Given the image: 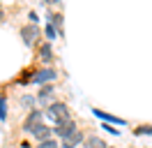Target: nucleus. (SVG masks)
<instances>
[{"label": "nucleus", "mask_w": 152, "mask_h": 148, "mask_svg": "<svg viewBox=\"0 0 152 148\" xmlns=\"http://www.w3.org/2000/svg\"><path fill=\"white\" fill-rule=\"evenodd\" d=\"M46 116L51 120H56V125L65 123V120H72V116H69V107H67L65 102H53V104H48Z\"/></svg>", "instance_id": "obj_1"}, {"label": "nucleus", "mask_w": 152, "mask_h": 148, "mask_svg": "<svg viewBox=\"0 0 152 148\" xmlns=\"http://www.w3.org/2000/svg\"><path fill=\"white\" fill-rule=\"evenodd\" d=\"M53 132H56L58 137H60L62 141H65L67 137H72L74 132H78V127H76V120L72 118V120H65V123H60V125H56V130H53Z\"/></svg>", "instance_id": "obj_2"}, {"label": "nucleus", "mask_w": 152, "mask_h": 148, "mask_svg": "<svg viewBox=\"0 0 152 148\" xmlns=\"http://www.w3.org/2000/svg\"><path fill=\"white\" fill-rule=\"evenodd\" d=\"M58 72L53 70V67H44V70H39V72H35V76H32V83H48V81H56Z\"/></svg>", "instance_id": "obj_3"}, {"label": "nucleus", "mask_w": 152, "mask_h": 148, "mask_svg": "<svg viewBox=\"0 0 152 148\" xmlns=\"http://www.w3.org/2000/svg\"><path fill=\"white\" fill-rule=\"evenodd\" d=\"M21 37H23V42L26 46H32V42L39 37V28L35 23H28V26H21Z\"/></svg>", "instance_id": "obj_4"}, {"label": "nucleus", "mask_w": 152, "mask_h": 148, "mask_svg": "<svg viewBox=\"0 0 152 148\" xmlns=\"http://www.w3.org/2000/svg\"><path fill=\"white\" fill-rule=\"evenodd\" d=\"M39 123H42V111H39V109H32V111H30V116L26 118V123H23V130H26V132H32Z\"/></svg>", "instance_id": "obj_5"}, {"label": "nucleus", "mask_w": 152, "mask_h": 148, "mask_svg": "<svg viewBox=\"0 0 152 148\" xmlns=\"http://www.w3.org/2000/svg\"><path fill=\"white\" fill-rule=\"evenodd\" d=\"M30 134H32V137L37 139V141H46V139H51V134H53V130L48 127V125H44V123H39V125H37L35 130H32Z\"/></svg>", "instance_id": "obj_6"}, {"label": "nucleus", "mask_w": 152, "mask_h": 148, "mask_svg": "<svg viewBox=\"0 0 152 148\" xmlns=\"http://www.w3.org/2000/svg\"><path fill=\"white\" fill-rule=\"evenodd\" d=\"M39 60H42L44 65H51V60H53V49H51L48 42L39 44Z\"/></svg>", "instance_id": "obj_7"}, {"label": "nucleus", "mask_w": 152, "mask_h": 148, "mask_svg": "<svg viewBox=\"0 0 152 148\" xmlns=\"http://www.w3.org/2000/svg\"><path fill=\"white\" fill-rule=\"evenodd\" d=\"M83 148H108L106 146V141L102 137H95V134H90V137L83 139Z\"/></svg>", "instance_id": "obj_8"}, {"label": "nucleus", "mask_w": 152, "mask_h": 148, "mask_svg": "<svg viewBox=\"0 0 152 148\" xmlns=\"http://www.w3.org/2000/svg\"><path fill=\"white\" fill-rule=\"evenodd\" d=\"M83 139H86L83 132H74L72 137H67L65 141H62V148H74V146H78V144H83Z\"/></svg>", "instance_id": "obj_9"}, {"label": "nucleus", "mask_w": 152, "mask_h": 148, "mask_svg": "<svg viewBox=\"0 0 152 148\" xmlns=\"http://www.w3.org/2000/svg\"><path fill=\"white\" fill-rule=\"evenodd\" d=\"M51 92H53V86H44V88H39L37 100H39V102H46L48 97H51Z\"/></svg>", "instance_id": "obj_10"}, {"label": "nucleus", "mask_w": 152, "mask_h": 148, "mask_svg": "<svg viewBox=\"0 0 152 148\" xmlns=\"http://www.w3.org/2000/svg\"><path fill=\"white\" fill-rule=\"evenodd\" d=\"M95 113L99 116V118H104V120H113V123H118V125H122L124 120H120V118H113V116H108V113H104V111H99V109H95Z\"/></svg>", "instance_id": "obj_11"}, {"label": "nucleus", "mask_w": 152, "mask_h": 148, "mask_svg": "<svg viewBox=\"0 0 152 148\" xmlns=\"http://www.w3.org/2000/svg\"><path fill=\"white\" fill-rule=\"evenodd\" d=\"M37 148H60V146H58L56 139H46V141H39Z\"/></svg>", "instance_id": "obj_12"}, {"label": "nucleus", "mask_w": 152, "mask_h": 148, "mask_svg": "<svg viewBox=\"0 0 152 148\" xmlns=\"http://www.w3.org/2000/svg\"><path fill=\"white\" fill-rule=\"evenodd\" d=\"M7 118V100H5V95L0 97V120Z\"/></svg>", "instance_id": "obj_13"}, {"label": "nucleus", "mask_w": 152, "mask_h": 148, "mask_svg": "<svg viewBox=\"0 0 152 148\" xmlns=\"http://www.w3.org/2000/svg\"><path fill=\"white\" fill-rule=\"evenodd\" d=\"M136 134H152V125H141V127H136Z\"/></svg>", "instance_id": "obj_14"}, {"label": "nucleus", "mask_w": 152, "mask_h": 148, "mask_svg": "<svg viewBox=\"0 0 152 148\" xmlns=\"http://www.w3.org/2000/svg\"><path fill=\"white\" fill-rule=\"evenodd\" d=\"M46 37H48V39H56V28H53V26H51V23H48V26H46Z\"/></svg>", "instance_id": "obj_15"}, {"label": "nucleus", "mask_w": 152, "mask_h": 148, "mask_svg": "<svg viewBox=\"0 0 152 148\" xmlns=\"http://www.w3.org/2000/svg\"><path fill=\"white\" fill-rule=\"evenodd\" d=\"M0 21H5V9H0Z\"/></svg>", "instance_id": "obj_16"}, {"label": "nucleus", "mask_w": 152, "mask_h": 148, "mask_svg": "<svg viewBox=\"0 0 152 148\" xmlns=\"http://www.w3.org/2000/svg\"><path fill=\"white\" fill-rule=\"evenodd\" d=\"M0 97H2V90H0Z\"/></svg>", "instance_id": "obj_17"}]
</instances>
